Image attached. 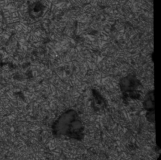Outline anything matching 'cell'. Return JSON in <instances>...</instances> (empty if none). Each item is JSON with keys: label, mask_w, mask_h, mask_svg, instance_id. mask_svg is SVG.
<instances>
[{"label": "cell", "mask_w": 161, "mask_h": 160, "mask_svg": "<svg viewBox=\"0 0 161 160\" xmlns=\"http://www.w3.org/2000/svg\"><path fill=\"white\" fill-rule=\"evenodd\" d=\"M44 10V5L40 2H36L29 6V15L32 19H36L42 16Z\"/></svg>", "instance_id": "4"}, {"label": "cell", "mask_w": 161, "mask_h": 160, "mask_svg": "<svg viewBox=\"0 0 161 160\" xmlns=\"http://www.w3.org/2000/svg\"><path fill=\"white\" fill-rule=\"evenodd\" d=\"M93 98H94V106L97 107V106L103 107V105H105V103L104 102V99L103 98L99 95L97 92H95L93 91Z\"/></svg>", "instance_id": "5"}, {"label": "cell", "mask_w": 161, "mask_h": 160, "mask_svg": "<svg viewBox=\"0 0 161 160\" xmlns=\"http://www.w3.org/2000/svg\"><path fill=\"white\" fill-rule=\"evenodd\" d=\"M85 127L78 113L69 110L54 122L53 132L55 136H66L81 141L84 137Z\"/></svg>", "instance_id": "1"}, {"label": "cell", "mask_w": 161, "mask_h": 160, "mask_svg": "<svg viewBox=\"0 0 161 160\" xmlns=\"http://www.w3.org/2000/svg\"><path fill=\"white\" fill-rule=\"evenodd\" d=\"M144 109L147 111V119L149 122H154V91L149 92L145 97L143 103Z\"/></svg>", "instance_id": "3"}, {"label": "cell", "mask_w": 161, "mask_h": 160, "mask_svg": "<svg viewBox=\"0 0 161 160\" xmlns=\"http://www.w3.org/2000/svg\"><path fill=\"white\" fill-rule=\"evenodd\" d=\"M119 86L125 98L133 100L140 98L142 86L135 76L130 75L124 77L120 80Z\"/></svg>", "instance_id": "2"}]
</instances>
